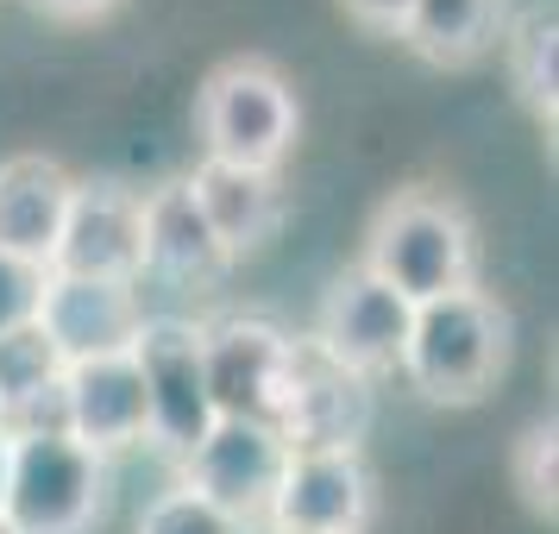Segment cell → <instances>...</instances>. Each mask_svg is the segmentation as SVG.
Wrapping results in <instances>:
<instances>
[{"mask_svg":"<svg viewBox=\"0 0 559 534\" xmlns=\"http://www.w3.org/2000/svg\"><path fill=\"white\" fill-rule=\"evenodd\" d=\"M509 353H515V321L509 308L472 283V289H453L440 302H421L408 315V340H403V371L408 390L433 408H472L484 403L497 378L509 371Z\"/></svg>","mask_w":559,"mask_h":534,"instance_id":"obj_1","label":"cell"},{"mask_svg":"<svg viewBox=\"0 0 559 534\" xmlns=\"http://www.w3.org/2000/svg\"><path fill=\"white\" fill-rule=\"evenodd\" d=\"M358 271L390 283L408 308L440 302V296L478 283V227L440 189H396L365 227Z\"/></svg>","mask_w":559,"mask_h":534,"instance_id":"obj_2","label":"cell"},{"mask_svg":"<svg viewBox=\"0 0 559 534\" xmlns=\"http://www.w3.org/2000/svg\"><path fill=\"white\" fill-rule=\"evenodd\" d=\"M296 132H302V102L271 57H227L195 88V139L207 164L277 177L283 157L296 152Z\"/></svg>","mask_w":559,"mask_h":534,"instance_id":"obj_3","label":"cell"},{"mask_svg":"<svg viewBox=\"0 0 559 534\" xmlns=\"http://www.w3.org/2000/svg\"><path fill=\"white\" fill-rule=\"evenodd\" d=\"M107 490H114L107 459L76 447L63 428L13 434L0 534H95V522L107 515Z\"/></svg>","mask_w":559,"mask_h":534,"instance_id":"obj_4","label":"cell"},{"mask_svg":"<svg viewBox=\"0 0 559 534\" xmlns=\"http://www.w3.org/2000/svg\"><path fill=\"white\" fill-rule=\"evenodd\" d=\"M296 353L302 340L283 333L264 315H227L202 328V365H207V403L233 422H264L277 428L296 383Z\"/></svg>","mask_w":559,"mask_h":534,"instance_id":"obj_5","label":"cell"},{"mask_svg":"<svg viewBox=\"0 0 559 534\" xmlns=\"http://www.w3.org/2000/svg\"><path fill=\"white\" fill-rule=\"evenodd\" d=\"M132 365H139V383H145V408H152V447L189 459L202 447V434L221 422L214 403H207L202 321L145 315V328L132 340Z\"/></svg>","mask_w":559,"mask_h":534,"instance_id":"obj_6","label":"cell"},{"mask_svg":"<svg viewBox=\"0 0 559 534\" xmlns=\"http://www.w3.org/2000/svg\"><path fill=\"white\" fill-rule=\"evenodd\" d=\"M378 478L358 447H289L264 509V529L289 534H365Z\"/></svg>","mask_w":559,"mask_h":534,"instance_id":"obj_7","label":"cell"},{"mask_svg":"<svg viewBox=\"0 0 559 534\" xmlns=\"http://www.w3.org/2000/svg\"><path fill=\"white\" fill-rule=\"evenodd\" d=\"M51 271L57 277L145 283V195L114 177L76 182L63 233H57Z\"/></svg>","mask_w":559,"mask_h":534,"instance_id":"obj_8","label":"cell"},{"mask_svg":"<svg viewBox=\"0 0 559 534\" xmlns=\"http://www.w3.org/2000/svg\"><path fill=\"white\" fill-rule=\"evenodd\" d=\"M408 315L415 308L378 283L371 271H340L328 283V296L314 308V333H308V346L333 365H346L358 378H383V371H396L403 365V340H408Z\"/></svg>","mask_w":559,"mask_h":534,"instance_id":"obj_9","label":"cell"},{"mask_svg":"<svg viewBox=\"0 0 559 534\" xmlns=\"http://www.w3.org/2000/svg\"><path fill=\"white\" fill-rule=\"evenodd\" d=\"M283 459H289V447H283L277 428L221 415V422L202 434V447L182 459V490L207 497L221 515H233V522L252 529V522H264V509H271Z\"/></svg>","mask_w":559,"mask_h":534,"instance_id":"obj_10","label":"cell"},{"mask_svg":"<svg viewBox=\"0 0 559 534\" xmlns=\"http://www.w3.org/2000/svg\"><path fill=\"white\" fill-rule=\"evenodd\" d=\"M145 328V296L139 283H102V277H45L38 333L57 346L63 371L88 358H127Z\"/></svg>","mask_w":559,"mask_h":534,"instance_id":"obj_11","label":"cell"},{"mask_svg":"<svg viewBox=\"0 0 559 534\" xmlns=\"http://www.w3.org/2000/svg\"><path fill=\"white\" fill-rule=\"evenodd\" d=\"M63 434L102 459L152 440V408H145V383H139L132 353L88 358V365L63 371Z\"/></svg>","mask_w":559,"mask_h":534,"instance_id":"obj_12","label":"cell"},{"mask_svg":"<svg viewBox=\"0 0 559 534\" xmlns=\"http://www.w3.org/2000/svg\"><path fill=\"white\" fill-rule=\"evenodd\" d=\"M371 378H358L346 365L321 358L302 340L296 353V383H289V408H283V447H358L365 428H371Z\"/></svg>","mask_w":559,"mask_h":534,"instance_id":"obj_13","label":"cell"},{"mask_svg":"<svg viewBox=\"0 0 559 534\" xmlns=\"http://www.w3.org/2000/svg\"><path fill=\"white\" fill-rule=\"evenodd\" d=\"M233 271L227 246L214 239L202 207L189 195V182H164L145 195V277L170 289H221Z\"/></svg>","mask_w":559,"mask_h":534,"instance_id":"obj_14","label":"cell"},{"mask_svg":"<svg viewBox=\"0 0 559 534\" xmlns=\"http://www.w3.org/2000/svg\"><path fill=\"white\" fill-rule=\"evenodd\" d=\"M70 195H76V177H70L57 157H45V152L7 157V164H0V252L51 271Z\"/></svg>","mask_w":559,"mask_h":534,"instance_id":"obj_15","label":"cell"},{"mask_svg":"<svg viewBox=\"0 0 559 534\" xmlns=\"http://www.w3.org/2000/svg\"><path fill=\"white\" fill-rule=\"evenodd\" d=\"M189 182V195H195V207H202V221L214 227V239L227 246V258L239 264V258L264 252L271 239H277L283 214H289V202H283V182L264 177V170H233V164H195V177Z\"/></svg>","mask_w":559,"mask_h":534,"instance_id":"obj_16","label":"cell"},{"mask_svg":"<svg viewBox=\"0 0 559 534\" xmlns=\"http://www.w3.org/2000/svg\"><path fill=\"white\" fill-rule=\"evenodd\" d=\"M396 38L433 70H465L503 38V0H408Z\"/></svg>","mask_w":559,"mask_h":534,"instance_id":"obj_17","label":"cell"},{"mask_svg":"<svg viewBox=\"0 0 559 534\" xmlns=\"http://www.w3.org/2000/svg\"><path fill=\"white\" fill-rule=\"evenodd\" d=\"M503 63H509L515 102L528 107L540 127H554V114H559V20H554V7H528L503 32Z\"/></svg>","mask_w":559,"mask_h":534,"instance_id":"obj_18","label":"cell"},{"mask_svg":"<svg viewBox=\"0 0 559 534\" xmlns=\"http://www.w3.org/2000/svg\"><path fill=\"white\" fill-rule=\"evenodd\" d=\"M509 484L522 490V503L534 509V515H547L554 522L559 509V428L554 415L547 422H528V428L515 434V447H509Z\"/></svg>","mask_w":559,"mask_h":534,"instance_id":"obj_19","label":"cell"},{"mask_svg":"<svg viewBox=\"0 0 559 534\" xmlns=\"http://www.w3.org/2000/svg\"><path fill=\"white\" fill-rule=\"evenodd\" d=\"M139 534H252L246 522H233V515H221V509L207 503V497H195V490H164L145 515H139Z\"/></svg>","mask_w":559,"mask_h":534,"instance_id":"obj_20","label":"cell"},{"mask_svg":"<svg viewBox=\"0 0 559 534\" xmlns=\"http://www.w3.org/2000/svg\"><path fill=\"white\" fill-rule=\"evenodd\" d=\"M45 264H26V258L0 252V333L32 328L38 321V302H45Z\"/></svg>","mask_w":559,"mask_h":534,"instance_id":"obj_21","label":"cell"},{"mask_svg":"<svg viewBox=\"0 0 559 534\" xmlns=\"http://www.w3.org/2000/svg\"><path fill=\"white\" fill-rule=\"evenodd\" d=\"M340 7H346V20H353V26L378 32V38H396L403 20H408V0H340Z\"/></svg>","mask_w":559,"mask_h":534,"instance_id":"obj_22","label":"cell"},{"mask_svg":"<svg viewBox=\"0 0 559 534\" xmlns=\"http://www.w3.org/2000/svg\"><path fill=\"white\" fill-rule=\"evenodd\" d=\"M32 7H45L51 20H102V13L120 7V0H32Z\"/></svg>","mask_w":559,"mask_h":534,"instance_id":"obj_23","label":"cell"},{"mask_svg":"<svg viewBox=\"0 0 559 534\" xmlns=\"http://www.w3.org/2000/svg\"><path fill=\"white\" fill-rule=\"evenodd\" d=\"M7 465H13V434L0 428V497H7Z\"/></svg>","mask_w":559,"mask_h":534,"instance_id":"obj_24","label":"cell"},{"mask_svg":"<svg viewBox=\"0 0 559 534\" xmlns=\"http://www.w3.org/2000/svg\"><path fill=\"white\" fill-rule=\"evenodd\" d=\"M264 534H289V529H264Z\"/></svg>","mask_w":559,"mask_h":534,"instance_id":"obj_25","label":"cell"}]
</instances>
